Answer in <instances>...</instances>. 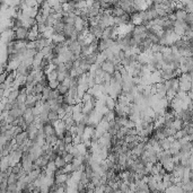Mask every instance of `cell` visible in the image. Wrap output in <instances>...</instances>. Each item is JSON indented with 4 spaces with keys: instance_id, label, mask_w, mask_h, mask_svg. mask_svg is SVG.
Returning a JSON list of instances; mask_svg holds the SVG:
<instances>
[{
    "instance_id": "8992f818",
    "label": "cell",
    "mask_w": 193,
    "mask_h": 193,
    "mask_svg": "<svg viewBox=\"0 0 193 193\" xmlns=\"http://www.w3.org/2000/svg\"><path fill=\"white\" fill-rule=\"evenodd\" d=\"M48 120H49V121H51L52 123H55L58 120H60L58 112H55V111H52V109H50V111L48 112Z\"/></svg>"
},
{
    "instance_id": "5b68a950",
    "label": "cell",
    "mask_w": 193,
    "mask_h": 193,
    "mask_svg": "<svg viewBox=\"0 0 193 193\" xmlns=\"http://www.w3.org/2000/svg\"><path fill=\"white\" fill-rule=\"evenodd\" d=\"M8 114L10 115V117H13L14 119H16V118H19V117L23 115V111L19 109L18 106H16V107H13L10 111H8Z\"/></svg>"
},
{
    "instance_id": "ba28073f",
    "label": "cell",
    "mask_w": 193,
    "mask_h": 193,
    "mask_svg": "<svg viewBox=\"0 0 193 193\" xmlns=\"http://www.w3.org/2000/svg\"><path fill=\"white\" fill-rule=\"evenodd\" d=\"M104 105H105L106 109H114V105H115V100L112 98V97H107Z\"/></svg>"
},
{
    "instance_id": "7c38bea8",
    "label": "cell",
    "mask_w": 193,
    "mask_h": 193,
    "mask_svg": "<svg viewBox=\"0 0 193 193\" xmlns=\"http://www.w3.org/2000/svg\"><path fill=\"white\" fill-rule=\"evenodd\" d=\"M6 192H17V184H7Z\"/></svg>"
},
{
    "instance_id": "52a82bcc",
    "label": "cell",
    "mask_w": 193,
    "mask_h": 193,
    "mask_svg": "<svg viewBox=\"0 0 193 193\" xmlns=\"http://www.w3.org/2000/svg\"><path fill=\"white\" fill-rule=\"evenodd\" d=\"M53 161L55 164V167H65L67 165L66 160H65V158L62 156H57V158L53 160Z\"/></svg>"
},
{
    "instance_id": "30bf717a",
    "label": "cell",
    "mask_w": 193,
    "mask_h": 193,
    "mask_svg": "<svg viewBox=\"0 0 193 193\" xmlns=\"http://www.w3.org/2000/svg\"><path fill=\"white\" fill-rule=\"evenodd\" d=\"M63 158H65L67 164H70V163H72V160L75 159V156H74L72 154H70V152H67V154L63 156Z\"/></svg>"
},
{
    "instance_id": "277c9868",
    "label": "cell",
    "mask_w": 193,
    "mask_h": 193,
    "mask_svg": "<svg viewBox=\"0 0 193 193\" xmlns=\"http://www.w3.org/2000/svg\"><path fill=\"white\" fill-rule=\"evenodd\" d=\"M8 167H9V156L8 155L2 156L1 159H0V171L5 172V171H7Z\"/></svg>"
},
{
    "instance_id": "8fae6325",
    "label": "cell",
    "mask_w": 193,
    "mask_h": 193,
    "mask_svg": "<svg viewBox=\"0 0 193 193\" xmlns=\"http://www.w3.org/2000/svg\"><path fill=\"white\" fill-rule=\"evenodd\" d=\"M60 83L57 80V79H53V80H49V87H50L51 89H57V87H58V85Z\"/></svg>"
},
{
    "instance_id": "7a4b0ae2",
    "label": "cell",
    "mask_w": 193,
    "mask_h": 193,
    "mask_svg": "<svg viewBox=\"0 0 193 193\" xmlns=\"http://www.w3.org/2000/svg\"><path fill=\"white\" fill-rule=\"evenodd\" d=\"M14 33H15V41L16 40H19V41L26 40L28 36V28L25 26H20L14 31Z\"/></svg>"
},
{
    "instance_id": "4fadbf2b",
    "label": "cell",
    "mask_w": 193,
    "mask_h": 193,
    "mask_svg": "<svg viewBox=\"0 0 193 193\" xmlns=\"http://www.w3.org/2000/svg\"><path fill=\"white\" fill-rule=\"evenodd\" d=\"M104 192L105 193H113L114 192V189H113L111 185L106 184L105 186H104Z\"/></svg>"
},
{
    "instance_id": "9c48e42d",
    "label": "cell",
    "mask_w": 193,
    "mask_h": 193,
    "mask_svg": "<svg viewBox=\"0 0 193 193\" xmlns=\"http://www.w3.org/2000/svg\"><path fill=\"white\" fill-rule=\"evenodd\" d=\"M57 89H58V92H59L60 95H66V94H68V92H69V87L66 86V85H63L62 83H60V84L58 85Z\"/></svg>"
},
{
    "instance_id": "3957f363",
    "label": "cell",
    "mask_w": 193,
    "mask_h": 193,
    "mask_svg": "<svg viewBox=\"0 0 193 193\" xmlns=\"http://www.w3.org/2000/svg\"><path fill=\"white\" fill-rule=\"evenodd\" d=\"M14 139H15V142L18 145V146H20V145H25V142L28 140V132L24 130V131H22L20 133L16 134L15 137H14Z\"/></svg>"
},
{
    "instance_id": "6da1fadb",
    "label": "cell",
    "mask_w": 193,
    "mask_h": 193,
    "mask_svg": "<svg viewBox=\"0 0 193 193\" xmlns=\"http://www.w3.org/2000/svg\"><path fill=\"white\" fill-rule=\"evenodd\" d=\"M98 66H100V67L102 68V70H103L104 72H106V74L112 75V74L114 72V63H113L112 60L104 59Z\"/></svg>"
}]
</instances>
